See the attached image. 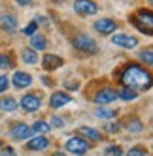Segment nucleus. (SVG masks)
<instances>
[{
    "instance_id": "4be33fe9",
    "label": "nucleus",
    "mask_w": 153,
    "mask_h": 156,
    "mask_svg": "<svg viewBox=\"0 0 153 156\" xmlns=\"http://www.w3.org/2000/svg\"><path fill=\"white\" fill-rule=\"evenodd\" d=\"M23 60H25L27 64H36V62H38L36 51H34V49H25V51H23Z\"/></svg>"
},
{
    "instance_id": "f704fd0d",
    "label": "nucleus",
    "mask_w": 153,
    "mask_h": 156,
    "mask_svg": "<svg viewBox=\"0 0 153 156\" xmlns=\"http://www.w3.org/2000/svg\"><path fill=\"white\" fill-rule=\"evenodd\" d=\"M149 2H151V4H153V0H149Z\"/></svg>"
},
{
    "instance_id": "9b49d317",
    "label": "nucleus",
    "mask_w": 153,
    "mask_h": 156,
    "mask_svg": "<svg viewBox=\"0 0 153 156\" xmlns=\"http://www.w3.org/2000/svg\"><path fill=\"white\" fill-rule=\"evenodd\" d=\"M95 28L100 32V34H112V32L117 28V25H115V21H112V19H98L95 23Z\"/></svg>"
},
{
    "instance_id": "0eeeda50",
    "label": "nucleus",
    "mask_w": 153,
    "mask_h": 156,
    "mask_svg": "<svg viewBox=\"0 0 153 156\" xmlns=\"http://www.w3.org/2000/svg\"><path fill=\"white\" fill-rule=\"evenodd\" d=\"M112 43L114 45H119V47H123V49H134L136 47V38L132 36H127V34H115L112 38Z\"/></svg>"
},
{
    "instance_id": "f257e3e1",
    "label": "nucleus",
    "mask_w": 153,
    "mask_h": 156,
    "mask_svg": "<svg viewBox=\"0 0 153 156\" xmlns=\"http://www.w3.org/2000/svg\"><path fill=\"white\" fill-rule=\"evenodd\" d=\"M119 81L123 87L132 88V90H147L153 87V75L140 64H129L123 68Z\"/></svg>"
},
{
    "instance_id": "473e14b6",
    "label": "nucleus",
    "mask_w": 153,
    "mask_h": 156,
    "mask_svg": "<svg viewBox=\"0 0 153 156\" xmlns=\"http://www.w3.org/2000/svg\"><path fill=\"white\" fill-rule=\"evenodd\" d=\"M17 4H21V6H30L32 4V0H15Z\"/></svg>"
},
{
    "instance_id": "2eb2a0df",
    "label": "nucleus",
    "mask_w": 153,
    "mask_h": 156,
    "mask_svg": "<svg viewBox=\"0 0 153 156\" xmlns=\"http://www.w3.org/2000/svg\"><path fill=\"white\" fill-rule=\"evenodd\" d=\"M0 25H2V28H4V30L13 32V30L17 28V19H15L13 15H4L2 19H0Z\"/></svg>"
},
{
    "instance_id": "6e6552de",
    "label": "nucleus",
    "mask_w": 153,
    "mask_h": 156,
    "mask_svg": "<svg viewBox=\"0 0 153 156\" xmlns=\"http://www.w3.org/2000/svg\"><path fill=\"white\" fill-rule=\"evenodd\" d=\"M115 98H117V92L114 90V88H102V90H98V92H96L95 102H96L98 105H106V104L114 102Z\"/></svg>"
},
{
    "instance_id": "9d476101",
    "label": "nucleus",
    "mask_w": 153,
    "mask_h": 156,
    "mask_svg": "<svg viewBox=\"0 0 153 156\" xmlns=\"http://www.w3.org/2000/svg\"><path fill=\"white\" fill-rule=\"evenodd\" d=\"M12 83H13L15 88H27L32 83V77L28 73H25V72H15L13 77H12Z\"/></svg>"
},
{
    "instance_id": "f3484780",
    "label": "nucleus",
    "mask_w": 153,
    "mask_h": 156,
    "mask_svg": "<svg viewBox=\"0 0 153 156\" xmlns=\"http://www.w3.org/2000/svg\"><path fill=\"white\" fill-rule=\"evenodd\" d=\"M80 133H81V136H85L87 139H91V141H100V132L95 130V128H89V126L80 128Z\"/></svg>"
},
{
    "instance_id": "5701e85b",
    "label": "nucleus",
    "mask_w": 153,
    "mask_h": 156,
    "mask_svg": "<svg viewBox=\"0 0 153 156\" xmlns=\"http://www.w3.org/2000/svg\"><path fill=\"white\" fill-rule=\"evenodd\" d=\"M95 117H96V119H112V117H115V111H112V109H104V107H98V109L95 111Z\"/></svg>"
},
{
    "instance_id": "c85d7f7f",
    "label": "nucleus",
    "mask_w": 153,
    "mask_h": 156,
    "mask_svg": "<svg viewBox=\"0 0 153 156\" xmlns=\"http://www.w3.org/2000/svg\"><path fill=\"white\" fill-rule=\"evenodd\" d=\"M8 88V77L6 75H0V92H4Z\"/></svg>"
},
{
    "instance_id": "cd10ccee",
    "label": "nucleus",
    "mask_w": 153,
    "mask_h": 156,
    "mask_svg": "<svg viewBox=\"0 0 153 156\" xmlns=\"http://www.w3.org/2000/svg\"><path fill=\"white\" fill-rule=\"evenodd\" d=\"M127 156H146V151L140 149V147H134V149H130L127 152Z\"/></svg>"
},
{
    "instance_id": "a211bd4d",
    "label": "nucleus",
    "mask_w": 153,
    "mask_h": 156,
    "mask_svg": "<svg viewBox=\"0 0 153 156\" xmlns=\"http://www.w3.org/2000/svg\"><path fill=\"white\" fill-rule=\"evenodd\" d=\"M0 109H2V111H15L17 109V102H15L12 96L0 98Z\"/></svg>"
},
{
    "instance_id": "f8f14e48",
    "label": "nucleus",
    "mask_w": 153,
    "mask_h": 156,
    "mask_svg": "<svg viewBox=\"0 0 153 156\" xmlns=\"http://www.w3.org/2000/svg\"><path fill=\"white\" fill-rule=\"evenodd\" d=\"M61 66H62V58L57 57V55H46L43 57V70L51 72L55 68H61Z\"/></svg>"
},
{
    "instance_id": "4468645a",
    "label": "nucleus",
    "mask_w": 153,
    "mask_h": 156,
    "mask_svg": "<svg viewBox=\"0 0 153 156\" xmlns=\"http://www.w3.org/2000/svg\"><path fill=\"white\" fill-rule=\"evenodd\" d=\"M68 102H72V100H70V96L66 94V92H53L51 94V107H62V105H66Z\"/></svg>"
},
{
    "instance_id": "393cba45",
    "label": "nucleus",
    "mask_w": 153,
    "mask_h": 156,
    "mask_svg": "<svg viewBox=\"0 0 153 156\" xmlns=\"http://www.w3.org/2000/svg\"><path fill=\"white\" fill-rule=\"evenodd\" d=\"M104 156H123V151H121V147H117V145H110V147L106 149Z\"/></svg>"
},
{
    "instance_id": "b1692460",
    "label": "nucleus",
    "mask_w": 153,
    "mask_h": 156,
    "mask_svg": "<svg viewBox=\"0 0 153 156\" xmlns=\"http://www.w3.org/2000/svg\"><path fill=\"white\" fill-rule=\"evenodd\" d=\"M140 60L142 62H146L149 66H153V49H144V51H140Z\"/></svg>"
},
{
    "instance_id": "a878e982",
    "label": "nucleus",
    "mask_w": 153,
    "mask_h": 156,
    "mask_svg": "<svg viewBox=\"0 0 153 156\" xmlns=\"http://www.w3.org/2000/svg\"><path fill=\"white\" fill-rule=\"evenodd\" d=\"M36 28H38V21H30V23L25 27L23 32H25L27 36H34V34H36Z\"/></svg>"
},
{
    "instance_id": "6ab92c4d",
    "label": "nucleus",
    "mask_w": 153,
    "mask_h": 156,
    "mask_svg": "<svg viewBox=\"0 0 153 156\" xmlns=\"http://www.w3.org/2000/svg\"><path fill=\"white\" fill-rule=\"evenodd\" d=\"M125 126H127V130H129V132H132V133L142 132V122H140L136 117H130V119L125 122Z\"/></svg>"
},
{
    "instance_id": "dca6fc26",
    "label": "nucleus",
    "mask_w": 153,
    "mask_h": 156,
    "mask_svg": "<svg viewBox=\"0 0 153 156\" xmlns=\"http://www.w3.org/2000/svg\"><path fill=\"white\" fill-rule=\"evenodd\" d=\"M30 47L34 51H43V49H46V38L40 36V34L30 36Z\"/></svg>"
},
{
    "instance_id": "7c9ffc66",
    "label": "nucleus",
    "mask_w": 153,
    "mask_h": 156,
    "mask_svg": "<svg viewBox=\"0 0 153 156\" xmlns=\"http://www.w3.org/2000/svg\"><path fill=\"white\" fill-rule=\"evenodd\" d=\"M0 156H15V151L13 149H4L2 152H0Z\"/></svg>"
},
{
    "instance_id": "aec40b11",
    "label": "nucleus",
    "mask_w": 153,
    "mask_h": 156,
    "mask_svg": "<svg viewBox=\"0 0 153 156\" xmlns=\"http://www.w3.org/2000/svg\"><path fill=\"white\" fill-rule=\"evenodd\" d=\"M30 130H32V133H40V136H43V133H47L49 132V124L47 122H43V120H38V122H34V124L30 126Z\"/></svg>"
},
{
    "instance_id": "412c9836",
    "label": "nucleus",
    "mask_w": 153,
    "mask_h": 156,
    "mask_svg": "<svg viewBox=\"0 0 153 156\" xmlns=\"http://www.w3.org/2000/svg\"><path fill=\"white\" fill-rule=\"evenodd\" d=\"M117 96H119V98H123L125 102H130V100H134V98L138 96V92H136V90H132V88H127V87H123L121 90L117 92Z\"/></svg>"
},
{
    "instance_id": "20e7f679",
    "label": "nucleus",
    "mask_w": 153,
    "mask_h": 156,
    "mask_svg": "<svg viewBox=\"0 0 153 156\" xmlns=\"http://www.w3.org/2000/svg\"><path fill=\"white\" fill-rule=\"evenodd\" d=\"M66 151L76 154V156H83L87 151H89V145H87V141L81 139V137H70L66 141Z\"/></svg>"
},
{
    "instance_id": "c9c22d12",
    "label": "nucleus",
    "mask_w": 153,
    "mask_h": 156,
    "mask_svg": "<svg viewBox=\"0 0 153 156\" xmlns=\"http://www.w3.org/2000/svg\"><path fill=\"white\" fill-rule=\"evenodd\" d=\"M0 147H2V143H0Z\"/></svg>"
},
{
    "instance_id": "7ed1b4c3",
    "label": "nucleus",
    "mask_w": 153,
    "mask_h": 156,
    "mask_svg": "<svg viewBox=\"0 0 153 156\" xmlns=\"http://www.w3.org/2000/svg\"><path fill=\"white\" fill-rule=\"evenodd\" d=\"M72 43H74V47L78 49V51L87 53V55H95V53L98 51L95 40H93V38H89V36H85V34H78V36L72 40Z\"/></svg>"
},
{
    "instance_id": "bb28decb",
    "label": "nucleus",
    "mask_w": 153,
    "mask_h": 156,
    "mask_svg": "<svg viewBox=\"0 0 153 156\" xmlns=\"http://www.w3.org/2000/svg\"><path fill=\"white\" fill-rule=\"evenodd\" d=\"M6 68H12V58L6 57V55H0V70H6Z\"/></svg>"
},
{
    "instance_id": "423d86ee",
    "label": "nucleus",
    "mask_w": 153,
    "mask_h": 156,
    "mask_svg": "<svg viewBox=\"0 0 153 156\" xmlns=\"http://www.w3.org/2000/svg\"><path fill=\"white\" fill-rule=\"evenodd\" d=\"M42 105V100L36 96V94H25L23 98H21V107H23L25 111H28V113H32V111H38Z\"/></svg>"
},
{
    "instance_id": "39448f33",
    "label": "nucleus",
    "mask_w": 153,
    "mask_h": 156,
    "mask_svg": "<svg viewBox=\"0 0 153 156\" xmlns=\"http://www.w3.org/2000/svg\"><path fill=\"white\" fill-rule=\"evenodd\" d=\"M74 9L80 15H95L98 12V6H96V2H93V0H76Z\"/></svg>"
},
{
    "instance_id": "c756f323",
    "label": "nucleus",
    "mask_w": 153,
    "mask_h": 156,
    "mask_svg": "<svg viewBox=\"0 0 153 156\" xmlns=\"http://www.w3.org/2000/svg\"><path fill=\"white\" fill-rule=\"evenodd\" d=\"M51 124L55 126V128H61V126H64V120L59 119V117H53V119H51Z\"/></svg>"
},
{
    "instance_id": "2f4dec72",
    "label": "nucleus",
    "mask_w": 153,
    "mask_h": 156,
    "mask_svg": "<svg viewBox=\"0 0 153 156\" xmlns=\"http://www.w3.org/2000/svg\"><path fill=\"white\" fill-rule=\"evenodd\" d=\"M119 128H121L119 124H108V130H110L112 133H117V132H119Z\"/></svg>"
},
{
    "instance_id": "72a5a7b5",
    "label": "nucleus",
    "mask_w": 153,
    "mask_h": 156,
    "mask_svg": "<svg viewBox=\"0 0 153 156\" xmlns=\"http://www.w3.org/2000/svg\"><path fill=\"white\" fill-rule=\"evenodd\" d=\"M53 156H66V154H64V152H55Z\"/></svg>"
},
{
    "instance_id": "1a4fd4ad",
    "label": "nucleus",
    "mask_w": 153,
    "mask_h": 156,
    "mask_svg": "<svg viewBox=\"0 0 153 156\" xmlns=\"http://www.w3.org/2000/svg\"><path fill=\"white\" fill-rule=\"evenodd\" d=\"M30 136H32L30 126L23 124V122H19V124H15V126L12 128V137L17 139V141H23V139H27V137H30Z\"/></svg>"
},
{
    "instance_id": "ddd939ff",
    "label": "nucleus",
    "mask_w": 153,
    "mask_h": 156,
    "mask_svg": "<svg viewBox=\"0 0 153 156\" xmlns=\"http://www.w3.org/2000/svg\"><path fill=\"white\" fill-rule=\"evenodd\" d=\"M47 145H49V141H47L46 136H36L34 139H30V141L27 143V149H28V151H43Z\"/></svg>"
},
{
    "instance_id": "f03ea898",
    "label": "nucleus",
    "mask_w": 153,
    "mask_h": 156,
    "mask_svg": "<svg viewBox=\"0 0 153 156\" xmlns=\"http://www.w3.org/2000/svg\"><path fill=\"white\" fill-rule=\"evenodd\" d=\"M129 21L142 34L153 36V12H149V9H138L136 13H132L129 17Z\"/></svg>"
}]
</instances>
